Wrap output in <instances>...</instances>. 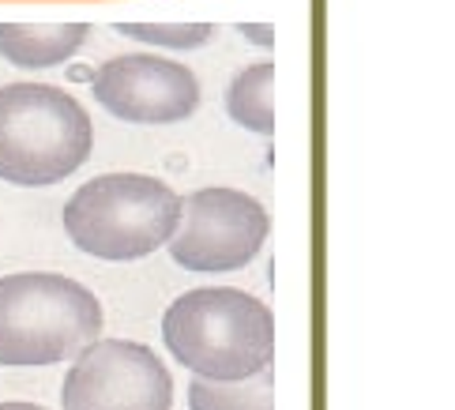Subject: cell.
<instances>
[{
    "label": "cell",
    "instance_id": "obj_1",
    "mask_svg": "<svg viewBox=\"0 0 455 410\" xmlns=\"http://www.w3.org/2000/svg\"><path fill=\"white\" fill-rule=\"evenodd\" d=\"M162 339L200 381H245L271 369L275 317L245 290L204 286L181 293L166 309Z\"/></svg>",
    "mask_w": 455,
    "mask_h": 410
},
{
    "label": "cell",
    "instance_id": "obj_9",
    "mask_svg": "<svg viewBox=\"0 0 455 410\" xmlns=\"http://www.w3.org/2000/svg\"><path fill=\"white\" fill-rule=\"evenodd\" d=\"M226 113L245 133L271 136L275 133V64L259 60L241 72L226 91Z\"/></svg>",
    "mask_w": 455,
    "mask_h": 410
},
{
    "label": "cell",
    "instance_id": "obj_13",
    "mask_svg": "<svg viewBox=\"0 0 455 410\" xmlns=\"http://www.w3.org/2000/svg\"><path fill=\"white\" fill-rule=\"evenodd\" d=\"M0 410H45L38 403H0Z\"/></svg>",
    "mask_w": 455,
    "mask_h": 410
},
{
    "label": "cell",
    "instance_id": "obj_7",
    "mask_svg": "<svg viewBox=\"0 0 455 410\" xmlns=\"http://www.w3.org/2000/svg\"><path fill=\"white\" fill-rule=\"evenodd\" d=\"M91 94L109 117L128 125H177L200 106V79L185 64L155 53H124L102 64Z\"/></svg>",
    "mask_w": 455,
    "mask_h": 410
},
{
    "label": "cell",
    "instance_id": "obj_10",
    "mask_svg": "<svg viewBox=\"0 0 455 410\" xmlns=\"http://www.w3.org/2000/svg\"><path fill=\"white\" fill-rule=\"evenodd\" d=\"M188 410H275V373L264 369L245 381H200L188 384Z\"/></svg>",
    "mask_w": 455,
    "mask_h": 410
},
{
    "label": "cell",
    "instance_id": "obj_5",
    "mask_svg": "<svg viewBox=\"0 0 455 410\" xmlns=\"http://www.w3.org/2000/svg\"><path fill=\"white\" fill-rule=\"evenodd\" d=\"M271 234L267 207L237 189H200L181 200L170 245L173 264L185 271H241L264 249Z\"/></svg>",
    "mask_w": 455,
    "mask_h": 410
},
{
    "label": "cell",
    "instance_id": "obj_6",
    "mask_svg": "<svg viewBox=\"0 0 455 410\" xmlns=\"http://www.w3.org/2000/svg\"><path fill=\"white\" fill-rule=\"evenodd\" d=\"M64 410H170L173 376L162 358L132 339H106L76 358L60 388Z\"/></svg>",
    "mask_w": 455,
    "mask_h": 410
},
{
    "label": "cell",
    "instance_id": "obj_4",
    "mask_svg": "<svg viewBox=\"0 0 455 410\" xmlns=\"http://www.w3.org/2000/svg\"><path fill=\"white\" fill-rule=\"evenodd\" d=\"M181 219V196L148 173H102L64 204V234L87 256L128 264L162 249Z\"/></svg>",
    "mask_w": 455,
    "mask_h": 410
},
{
    "label": "cell",
    "instance_id": "obj_11",
    "mask_svg": "<svg viewBox=\"0 0 455 410\" xmlns=\"http://www.w3.org/2000/svg\"><path fill=\"white\" fill-rule=\"evenodd\" d=\"M117 35L143 45H158V49H200L215 35V27L211 23H117Z\"/></svg>",
    "mask_w": 455,
    "mask_h": 410
},
{
    "label": "cell",
    "instance_id": "obj_2",
    "mask_svg": "<svg viewBox=\"0 0 455 410\" xmlns=\"http://www.w3.org/2000/svg\"><path fill=\"white\" fill-rule=\"evenodd\" d=\"M99 335L102 305L84 283L53 271L0 278V366L72 362Z\"/></svg>",
    "mask_w": 455,
    "mask_h": 410
},
{
    "label": "cell",
    "instance_id": "obj_12",
    "mask_svg": "<svg viewBox=\"0 0 455 410\" xmlns=\"http://www.w3.org/2000/svg\"><path fill=\"white\" fill-rule=\"evenodd\" d=\"M241 35L252 38L256 45H264V49L275 45V30H271V27H252V23H245V27H241Z\"/></svg>",
    "mask_w": 455,
    "mask_h": 410
},
{
    "label": "cell",
    "instance_id": "obj_8",
    "mask_svg": "<svg viewBox=\"0 0 455 410\" xmlns=\"http://www.w3.org/2000/svg\"><path fill=\"white\" fill-rule=\"evenodd\" d=\"M87 23H0V57L15 68H53L79 53Z\"/></svg>",
    "mask_w": 455,
    "mask_h": 410
},
{
    "label": "cell",
    "instance_id": "obj_3",
    "mask_svg": "<svg viewBox=\"0 0 455 410\" xmlns=\"http://www.w3.org/2000/svg\"><path fill=\"white\" fill-rule=\"evenodd\" d=\"M94 128L68 91L50 84L0 87V181L60 185L91 158Z\"/></svg>",
    "mask_w": 455,
    "mask_h": 410
}]
</instances>
